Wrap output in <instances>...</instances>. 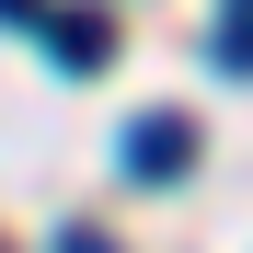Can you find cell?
Listing matches in <instances>:
<instances>
[{"instance_id":"6da1fadb","label":"cell","mask_w":253,"mask_h":253,"mask_svg":"<svg viewBox=\"0 0 253 253\" xmlns=\"http://www.w3.org/2000/svg\"><path fill=\"white\" fill-rule=\"evenodd\" d=\"M184 161H196V126L184 115H138V126H126V173H138V184H173Z\"/></svg>"},{"instance_id":"7a4b0ae2","label":"cell","mask_w":253,"mask_h":253,"mask_svg":"<svg viewBox=\"0 0 253 253\" xmlns=\"http://www.w3.org/2000/svg\"><path fill=\"white\" fill-rule=\"evenodd\" d=\"M46 46H58V69H104L115 58V23L104 12H46Z\"/></svg>"},{"instance_id":"3957f363","label":"cell","mask_w":253,"mask_h":253,"mask_svg":"<svg viewBox=\"0 0 253 253\" xmlns=\"http://www.w3.org/2000/svg\"><path fill=\"white\" fill-rule=\"evenodd\" d=\"M207 58L253 81V0H230V12H219V35H207Z\"/></svg>"},{"instance_id":"277c9868","label":"cell","mask_w":253,"mask_h":253,"mask_svg":"<svg viewBox=\"0 0 253 253\" xmlns=\"http://www.w3.org/2000/svg\"><path fill=\"white\" fill-rule=\"evenodd\" d=\"M58 253H115V242H104L92 219H58Z\"/></svg>"},{"instance_id":"5b68a950","label":"cell","mask_w":253,"mask_h":253,"mask_svg":"<svg viewBox=\"0 0 253 253\" xmlns=\"http://www.w3.org/2000/svg\"><path fill=\"white\" fill-rule=\"evenodd\" d=\"M35 12H46V0H0V23H35Z\"/></svg>"}]
</instances>
